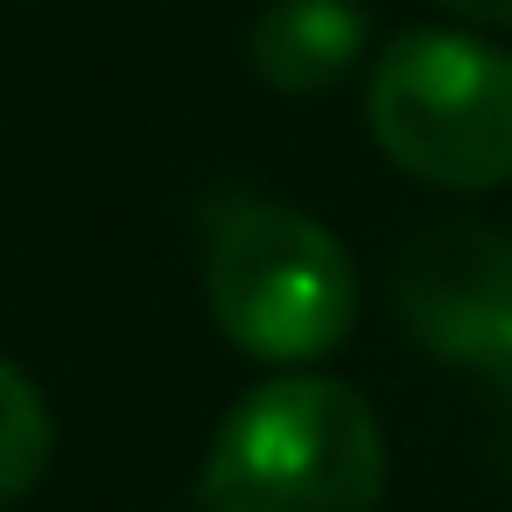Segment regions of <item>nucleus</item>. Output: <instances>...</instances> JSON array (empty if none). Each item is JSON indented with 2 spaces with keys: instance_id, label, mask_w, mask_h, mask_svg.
Segmentation results:
<instances>
[{
  "instance_id": "1",
  "label": "nucleus",
  "mask_w": 512,
  "mask_h": 512,
  "mask_svg": "<svg viewBox=\"0 0 512 512\" xmlns=\"http://www.w3.org/2000/svg\"><path fill=\"white\" fill-rule=\"evenodd\" d=\"M197 498L204 512H379L386 435L344 379L281 372L218 421Z\"/></svg>"
},
{
  "instance_id": "2",
  "label": "nucleus",
  "mask_w": 512,
  "mask_h": 512,
  "mask_svg": "<svg viewBox=\"0 0 512 512\" xmlns=\"http://www.w3.org/2000/svg\"><path fill=\"white\" fill-rule=\"evenodd\" d=\"M372 141L435 190L512 183V57L470 29H407L365 85Z\"/></svg>"
},
{
  "instance_id": "3",
  "label": "nucleus",
  "mask_w": 512,
  "mask_h": 512,
  "mask_svg": "<svg viewBox=\"0 0 512 512\" xmlns=\"http://www.w3.org/2000/svg\"><path fill=\"white\" fill-rule=\"evenodd\" d=\"M204 295L218 330L260 365L330 358L358 323L351 253L295 204L225 211L204 253Z\"/></svg>"
},
{
  "instance_id": "4",
  "label": "nucleus",
  "mask_w": 512,
  "mask_h": 512,
  "mask_svg": "<svg viewBox=\"0 0 512 512\" xmlns=\"http://www.w3.org/2000/svg\"><path fill=\"white\" fill-rule=\"evenodd\" d=\"M400 309H407V330L435 358L477 365V351L491 344V330L512 316V246L498 232H477V225L428 232L407 253Z\"/></svg>"
},
{
  "instance_id": "5",
  "label": "nucleus",
  "mask_w": 512,
  "mask_h": 512,
  "mask_svg": "<svg viewBox=\"0 0 512 512\" xmlns=\"http://www.w3.org/2000/svg\"><path fill=\"white\" fill-rule=\"evenodd\" d=\"M365 43H372V22L358 0H274V8H260V22L246 36V64L274 92L316 99L358 71Z\"/></svg>"
},
{
  "instance_id": "6",
  "label": "nucleus",
  "mask_w": 512,
  "mask_h": 512,
  "mask_svg": "<svg viewBox=\"0 0 512 512\" xmlns=\"http://www.w3.org/2000/svg\"><path fill=\"white\" fill-rule=\"evenodd\" d=\"M50 442H57V428H50L43 393L0 358V505H15L50 470Z\"/></svg>"
},
{
  "instance_id": "7",
  "label": "nucleus",
  "mask_w": 512,
  "mask_h": 512,
  "mask_svg": "<svg viewBox=\"0 0 512 512\" xmlns=\"http://www.w3.org/2000/svg\"><path fill=\"white\" fill-rule=\"evenodd\" d=\"M435 8L470 29H512V0H435Z\"/></svg>"
}]
</instances>
